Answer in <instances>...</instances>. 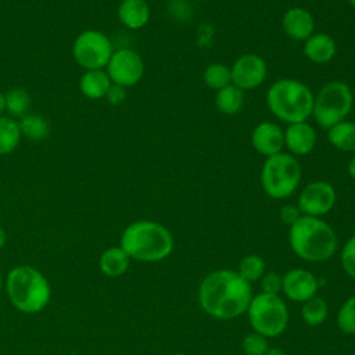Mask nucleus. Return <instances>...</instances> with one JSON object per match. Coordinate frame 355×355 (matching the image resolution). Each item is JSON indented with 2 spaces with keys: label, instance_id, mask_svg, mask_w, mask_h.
Here are the masks:
<instances>
[{
  "label": "nucleus",
  "instance_id": "32",
  "mask_svg": "<svg viewBox=\"0 0 355 355\" xmlns=\"http://www.w3.org/2000/svg\"><path fill=\"white\" fill-rule=\"evenodd\" d=\"M282 283H283V276L277 272H265L263 276L259 279V286H261V293H268V294H280L282 293Z\"/></svg>",
  "mask_w": 355,
  "mask_h": 355
},
{
  "label": "nucleus",
  "instance_id": "40",
  "mask_svg": "<svg viewBox=\"0 0 355 355\" xmlns=\"http://www.w3.org/2000/svg\"><path fill=\"white\" fill-rule=\"evenodd\" d=\"M1 286H3V279H1V273H0V290H1Z\"/></svg>",
  "mask_w": 355,
  "mask_h": 355
},
{
  "label": "nucleus",
  "instance_id": "18",
  "mask_svg": "<svg viewBox=\"0 0 355 355\" xmlns=\"http://www.w3.org/2000/svg\"><path fill=\"white\" fill-rule=\"evenodd\" d=\"M116 14L123 26L136 31L148 24L151 10L146 0H122Z\"/></svg>",
  "mask_w": 355,
  "mask_h": 355
},
{
  "label": "nucleus",
  "instance_id": "39",
  "mask_svg": "<svg viewBox=\"0 0 355 355\" xmlns=\"http://www.w3.org/2000/svg\"><path fill=\"white\" fill-rule=\"evenodd\" d=\"M349 4H351L354 8H355V0H349Z\"/></svg>",
  "mask_w": 355,
  "mask_h": 355
},
{
  "label": "nucleus",
  "instance_id": "30",
  "mask_svg": "<svg viewBox=\"0 0 355 355\" xmlns=\"http://www.w3.org/2000/svg\"><path fill=\"white\" fill-rule=\"evenodd\" d=\"M269 348L268 338L255 331L245 334L241 341V351L244 355H265Z\"/></svg>",
  "mask_w": 355,
  "mask_h": 355
},
{
  "label": "nucleus",
  "instance_id": "3",
  "mask_svg": "<svg viewBox=\"0 0 355 355\" xmlns=\"http://www.w3.org/2000/svg\"><path fill=\"white\" fill-rule=\"evenodd\" d=\"M119 245L130 257L140 262H158L168 258L173 251L171 230L155 220H136L125 227Z\"/></svg>",
  "mask_w": 355,
  "mask_h": 355
},
{
  "label": "nucleus",
  "instance_id": "8",
  "mask_svg": "<svg viewBox=\"0 0 355 355\" xmlns=\"http://www.w3.org/2000/svg\"><path fill=\"white\" fill-rule=\"evenodd\" d=\"M245 313L252 331L266 338L279 337L288 324V309L280 294L259 293L252 295Z\"/></svg>",
  "mask_w": 355,
  "mask_h": 355
},
{
  "label": "nucleus",
  "instance_id": "34",
  "mask_svg": "<svg viewBox=\"0 0 355 355\" xmlns=\"http://www.w3.org/2000/svg\"><path fill=\"white\" fill-rule=\"evenodd\" d=\"M108 104L111 105H119L125 101L126 98V87L123 86H119V85H115V83H111L110 89L107 90L105 93V97Z\"/></svg>",
  "mask_w": 355,
  "mask_h": 355
},
{
  "label": "nucleus",
  "instance_id": "27",
  "mask_svg": "<svg viewBox=\"0 0 355 355\" xmlns=\"http://www.w3.org/2000/svg\"><path fill=\"white\" fill-rule=\"evenodd\" d=\"M204 82L209 89L216 92L232 85L230 67L220 62L209 64L204 71Z\"/></svg>",
  "mask_w": 355,
  "mask_h": 355
},
{
  "label": "nucleus",
  "instance_id": "17",
  "mask_svg": "<svg viewBox=\"0 0 355 355\" xmlns=\"http://www.w3.org/2000/svg\"><path fill=\"white\" fill-rule=\"evenodd\" d=\"M304 55L313 64H327L337 53L336 40L323 32L312 33L304 42Z\"/></svg>",
  "mask_w": 355,
  "mask_h": 355
},
{
  "label": "nucleus",
  "instance_id": "6",
  "mask_svg": "<svg viewBox=\"0 0 355 355\" xmlns=\"http://www.w3.org/2000/svg\"><path fill=\"white\" fill-rule=\"evenodd\" d=\"M301 165L288 153H279L265 159L261 169V186L273 200H284L294 194L301 182Z\"/></svg>",
  "mask_w": 355,
  "mask_h": 355
},
{
  "label": "nucleus",
  "instance_id": "36",
  "mask_svg": "<svg viewBox=\"0 0 355 355\" xmlns=\"http://www.w3.org/2000/svg\"><path fill=\"white\" fill-rule=\"evenodd\" d=\"M265 355H287L282 348H277V347H273V348H269L268 352Z\"/></svg>",
  "mask_w": 355,
  "mask_h": 355
},
{
  "label": "nucleus",
  "instance_id": "1",
  "mask_svg": "<svg viewBox=\"0 0 355 355\" xmlns=\"http://www.w3.org/2000/svg\"><path fill=\"white\" fill-rule=\"evenodd\" d=\"M252 295L251 284L232 269L214 270L198 286V304L201 309L220 320L244 315Z\"/></svg>",
  "mask_w": 355,
  "mask_h": 355
},
{
  "label": "nucleus",
  "instance_id": "12",
  "mask_svg": "<svg viewBox=\"0 0 355 355\" xmlns=\"http://www.w3.org/2000/svg\"><path fill=\"white\" fill-rule=\"evenodd\" d=\"M232 85L239 89L252 90L263 83L268 75V65L265 60L254 53L240 55L230 67Z\"/></svg>",
  "mask_w": 355,
  "mask_h": 355
},
{
  "label": "nucleus",
  "instance_id": "41",
  "mask_svg": "<svg viewBox=\"0 0 355 355\" xmlns=\"http://www.w3.org/2000/svg\"><path fill=\"white\" fill-rule=\"evenodd\" d=\"M352 93H354V107H355V90Z\"/></svg>",
  "mask_w": 355,
  "mask_h": 355
},
{
  "label": "nucleus",
  "instance_id": "23",
  "mask_svg": "<svg viewBox=\"0 0 355 355\" xmlns=\"http://www.w3.org/2000/svg\"><path fill=\"white\" fill-rule=\"evenodd\" d=\"M21 129L17 119L0 116V155L11 154L21 141Z\"/></svg>",
  "mask_w": 355,
  "mask_h": 355
},
{
  "label": "nucleus",
  "instance_id": "21",
  "mask_svg": "<svg viewBox=\"0 0 355 355\" xmlns=\"http://www.w3.org/2000/svg\"><path fill=\"white\" fill-rule=\"evenodd\" d=\"M329 143L338 151L352 153L355 151V122L341 121L327 130Z\"/></svg>",
  "mask_w": 355,
  "mask_h": 355
},
{
  "label": "nucleus",
  "instance_id": "5",
  "mask_svg": "<svg viewBox=\"0 0 355 355\" xmlns=\"http://www.w3.org/2000/svg\"><path fill=\"white\" fill-rule=\"evenodd\" d=\"M315 94L301 80L279 79L266 92V105L269 111L282 122L290 125L304 122L312 116Z\"/></svg>",
  "mask_w": 355,
  "mask_h": 355
},
{
  "label": "nucleus",
  "instance_id": "7",
  "mask_svg": "<svg viewBox=\"0 0 355 355\" xmlns=\"http://www.w3.org/2000/svg\"><path fill=\"white\" fill-rule=\"evenodd\" d=\"M354 107V93L343 80L324 83L313 98L312 116L319 128L327 130L344 121Z\"/></svg>",
  "mask_w": 355,
  "mask_h": 355
},
{
  "label": "nucleus",
  "instance_id": "29",
  "mask_svg": "<svg viewBox=\"0 0 355 355\" xmlns=\"http://www.w3.org/2000/svg\"><path fill=\"white\" fill-rule=\"evenodd\" d=\"M337 327L344 334H355V294L348 297L337 312Z\"/></svg>",
  "mask_w": 355,
  "mask_h": 355
},
{
  "label": "nucleus",
  "instance_id": "25",
  "mask_svg": "<svg viewBox=\"0 0 355 355\" xmlns=\"http://www.w3.org/2000/svg\"><path fill=\"white\" fill-rule=\"evenodd\" d=\"M18 123H19L21 135L25 136L28 140L40 141L49 136L50 125L43 116L37 114L24 115L21 121H18Z\"/></svg>",
  "mask_w": 355,
  "mask_h": 355
},
{
  "label": "nucleus",
  "instance_id": "26",
  "mask_svg": "<svg viewBox=\"0 0 355 355\" xmlns=\"http://www.w3.org/2000/svg\"><path fill=\"white\" fill-rule=\"evenodd\" d=\"M236 272L245 282H248L251 284L254 282H259V279L266 272V265H265V261L259 255L248 254V255H244L239 261V266H237Z\"/></svg>",
  "mask_w": 355,
  "mask_h": 355
},
{
  "label": "nucleus",
  "instance_id": "15",
  "mask_svg": "<svg viewBox=\"0 0 355 355\" xmlns=\"http://www.w3.org/2000/svg\"><path fill=\"white\" fill-rule=\"evenodd\" d=\"M283 135L284 147L288 150V154L294 157L309 154L318 141L316 130L306 121L287 125Z\"/></svg>",
  "mask_w": 355,
  "mask_h": 355
},
{
  "label": "nucleus",
  "instance_id": "19",
  "mask_svg": "<svg viewBox=\"0 0 355 355\" xmlns=\"http://www.w3.org/2000/svg\"><path fill=\"white\" fill-rule=\"evenodd\" d=\"M130 261V257L121 245L110 247L101 252L98 258V268L108 277H119L126 273Z\"/></svg>",
  "mask_w": 355,
  "mask_h": 355
},
{
  "label": "nucleus",
  "instance_id": "20",
  "mask_svg": "<svg viewBox=\"0 0 355 355\" xmlns=\"http://www.w3.org/2000/svg\"><path fill=\"white\" fill-rule=\"evenodd\" d=\"M111 79L103 69L86 71L79 80V89L86 98L100 100L105 97L107 90L111 86Z\"/></svg>",
  "mask_w": 355,
  "mask_h": 355
},
{
  "label": "nucleus",
  "instance_id": "4",
  "mask_svg": "<svg viewBox=\"0 0 355 355\" xmlns=\"http://www.w3.org/2000/svg\"><path fill=\"white\" fill-rule=\"evenodd\" d=\"M6 291L11 304L22 313L43 311L51 297L46 276L31 265L14 266L6 277Z\"/></svg>",
  "mask_w": 355,
  "mask_h": 355
},
{
  "label": "nucleus",
  "instance_id": "37",
  "mask_svg": "<svg viewBox=\"0 0 355 355\" xmlns=\"http://www.w3.org/2000/svg\"><path fill=\"white\" fill-rule=\"evenodd\" d=\"M6 240H7L6 232H4V229L0 226V248H3V247H4V244H6Z\"/></svg>",
  "mask_w": 355,
  "mask_h": 355
},
{
  "label": "nucleus",
  "instance_id": "9",
  "mask_svg": "<svg viewBox=\"0 0 355 355\" xmlns=\"http://www.w3.org/2000/svg\"><path fill=\"white\" fill-rule=\"evenodd\" d=\"M112 53L114 49L110 37L96 29L83 31L76 36L72 44V55L75 61L86 71L103 69L107 67Z\"/></svg>",
  "mask_w": 355,
  "mask_h": 355
},
{
  "label": "nucleus",
  "instance_id": "16",
  "mask_svg": "<svg viewBox=\"0 0 355 355\" xmlns=\"http://www.w3.org/2000/svg\"><path fill=\"white\" fill-rule=\"evenodd\" d=\"M282 28L290 39L305 42L313 33L315 18L304 7H291L283 14Z\"/></svg>",
  "mask_w": 355,
  "mask_h": 355
},
{
  "label": "nucleus",
  "instance_id": "2",
  "mask_svg": "<svg viewBox=\"0 0 355 355\" xmlns=\"http://www.w3.org/2000/svg\"><path fill=\"white\" fill-rule=\"evenodd\" d=\"M288 244L293 252L306 262H324L337 251L334 229L322 218L302 215L288 227Z\"/></svg>",
  "mask_w": 355,
  "mask_h": 355
},
{
  "label": "nucleus",
  "instance_id": "10",
  "mask_svg": "<svg viewBox=\"0 0 355 355\" xmlns=\"http://www.w3.org/2000/svg\"><path fill=\"white\" fill-rule=\"evenodd\" d=\"M105 68L111 82L123 87L135 86L144 75L143 58L132 49L114 50Z\"/></svg>",
  "mask_w": 355,
  "mask_h": 355
},
{
  "label": "nucleus",
  "instance_id": "13",
  "mask_svg": "<svg viewBox=\"0 0 355 355\" xmlns=\"http://www.w3.org/2000/svg\"><path fill=\"white\" fill-rule=\"evenodd\" d=\"M319 290V279L315 273L304 268H293L283 275L282 293L294 302H305L315 297Z\"/></svg>",
  "mask_w": 355,
  "mask_h": 355
},
{
  "label": "nucleus",
  "instance_id": "11",
  "mask_svg": "<svg viewBox=\"0 0 355 355\" xmlns=\"http://www.w3.org/2000/svg\"><path fill=\"white\" fill-rule=\"evenodd\" d=\"M337 200L336 189L326 180L308 183L298 196L297 207L302 215L320 218L329 214Z\"/></svg>",
  "mask_w": 355,
  "mask_h": 355
},
{
  "label": "nucleus",
  "instance_id": "22",
  "mask_svg": "<svg viewBox=\"0 0 355 355\" xmlns=\"http://www.w3.org/2000/svg\"><path fill=\"white\" fill-rule=\"evenodd\" d=\"M244 104V92L234 85H229L216 92L215 105L225 115H234Z\"/></svg>",
  "mask_w": 355,
  "mask_h": 355
},
{
  "label": "nucleus",
  "instance_id": "33",
  "mask_svg": "<svg viewBox=\"0 0 355 355\" xmlns=\"http://www.w3.org/2000/svg\"><path fill=\"white\" fill-rule=\"evenodd\" d=\"M279 216H280V220L290 227L293 223H295L302 216V214L298 209L297 204L295 205L294 204H287V205H283L280 208Z\"/></svg>",
  "mask_w": 355,
  "mask_h": 355
},
{
  "label": "nucleus",
  "instance_id": "14",
  "mask_svg": "<svg viewBox=\"0 0 355 355\" xmlns=\"http://www.w3.org/2000/svg\"><path fill=\"white\" fill-rule=\"evenodd\" d=\"M251 144L258 154L266 158L279 154L284 147L283 129L273 122H261L252 129Z\"/></svg>",
  "mask_w": 355,
  "mask_h": 355
},
{
  "label": "nucleus",
  "instance_id": "38",
  "mask_svg": "<svg viewBox=\"0 0 355 355\" xmlns=\"http://www.w3.org/2000/svg\"><path fill=\"white\" fill-rule=\"evenodd\" d=\"M6 110V101H4V94L0 93V116H1V112Z\"/></svg>",
  "mask_w": 355,
  "mask_h": 355
},
{
  "label": "nucleus",
  "instance_id": "42",
  "mask_svg": "<svg viewBox=\"0 0 355 355\" xmlns=\"http://www.w3.org/2000/svg\"><path fill=\"white\" fill-rule=\"evenodd\" d=\"M172 355H186V354H172Z\"/></svg>",
  "mask_w": 355,
  "mask_h": 355
},
{
  "label": "nucleus",
  "instance_id": "31",
  "mask_svg": "<svg viewBox=\"0 0 355 355\" xmlns=\"http://www.w3.org/2000/svg\"><path fill=\"white\" fill-rule=\"evenodd\" d=\"M340 262L344 272L355 280V234H352L341 248Z\"/></svg>",
  "mask_w": 355,
  "mask_h": 355
},
{
  "label": "nucleus",
  "instance_id": "28",
  "mask_svg": "<svg viewBox=\"0 0 355 355\" xmlns=\"http://www.w3.org/2000/svg\"><path fill=\"white\" fill-rule=\"evenodd\" d=\"M6 111L12 116H24L31 105V96L25 89L15 87L4 94Z\"/></svg>",
  "mask_w": 355,
  "mask_h": 355
},
{
  "label": "nucleus",
  "instance_id": "24",
  "mask_svg": "<svg viewBox=\"0 0 355 355\" xmlns=\"http://www.w3.org/2000/svg\"><path fill=\"white\" fill-rule=\"evenodd\" d=\"M329 315V304L327 301L320 297L315 295L305 302H302L301 306V318L308 326H319L322 324Z\"/></svg>",
  "mask_w": 355,
  "mask_h": 355
},
{
  "label": "nucleus",
  "instance_id": "35",
  "mask_svg": "<svg viewBox=\"0 0 355 355\" xmlns=\"http://www.w3.org/2000/svg\"><path fill=\"white\" fill-rule=\"evenodd\" d=\"M347 172H348V175L355 180V155L349 159L348 166H347Z\"/></svg>",
  "mask_w": 355,
  "mask_h": 355
}]
</instances>
